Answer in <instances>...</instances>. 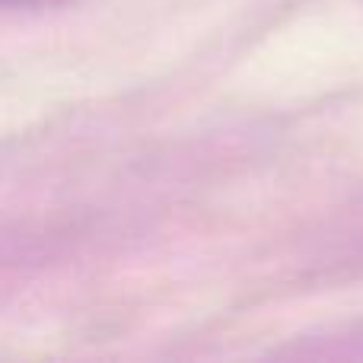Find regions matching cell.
<instances>
[{"mask_svg":"<svg viewBox=\"0 0 363 363\" xmlns=\"http://www.w3.org/2000/svg\"><path fill=\"white\" fill-rule=\"evenodd\" d=\"M45 4H57V0H0V6H45Z\"/></svg>","mask_w":363,"mask_h":363,"instance_id":"6da1fadb","label":"cell"}]
</instances>
